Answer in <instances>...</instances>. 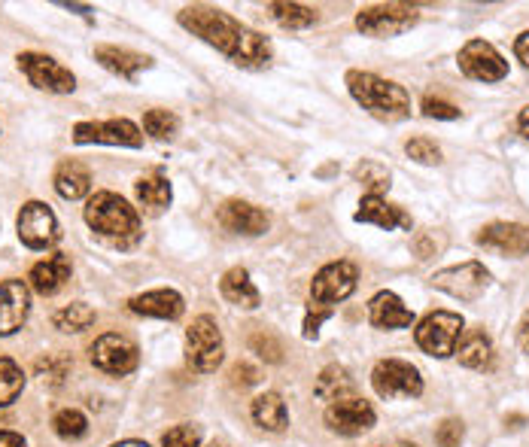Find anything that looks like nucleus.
I'll use <instances>...</instances> for the list:
<instances>
[{
    "label": "nucleus",
    "mask_w": 529,
    "mask_h": 447,
    "mask_svg": "<svg viewBox=\"0 0 529 447\" xmlns=\"http://www.w3.org/2000/svg\"><path fill=\"white\" fill-rule=\"evenodd\" d=\"M180 25L195 37H201L204 43H210L213 49H219L238 67L259 70L271 64V43L262 34L250 31L247 25H241L238 19H232L229 13L213 7H186L180 13Z\"/></svg>",
    "instance_id": "f257e3e1"
},
{
    "label": "nucleus",
    "mask_w": 529,
    "mask_h": 447,
    "mask_svg": "<svg viewBox=\"0 0 529 447\" xmlns=\"http://www.w3.org/2000/svg\"><path fill=\"white\" fill-rule=\"evenodd\" d=\"M86 222L95 235H101L107 244L119 250L134 247L143 235L137 210L116 192H95L86 204Z\"/></svg>",
    "instance_id": "f03ea898"
},
{
    "label": "nucleus",
    "mask_w": 529,
    "mask_h": 447,
    "mask_svg": "<svg viewBox=\"0 0 529 447\" xmlns=\"http://www.w3.org/2000/svg\"><path fill=\"white\" fill-rule=\"evenodd\" d=\"M356 289V265L353 262H329L314 274L311 305L305 317V338H317L320 326L332 317L335 305L344 302Z\"/></svg>",
    "instance_id": "7ed1b4c3"
},
{
    "label": "nucleus",
    "mask_w": 529,
    "mask_h": 447,
    "mask_svg": "<svg viewBox=\"0 0 529 447\" xmlns=\"http://www.w3.org/2000/svg\"><path fill=\"white\" fill-rule=\"evenodd\" d=\"M347 89L350 95L362 104V110H368L374 119L384 122H399L411 113V98L399 83H390L377 73H365V70H350L347 73Z\"/></svg>",
    "instance_id": "20e7f679"
},
{
    "label": "nucleus",
    "mask_w": 529,
    "mask_h": 447,
    "mask_svg": "<svg viewBox=\"0 0 529 447\" xmlns=\"http://www.w3.org/2000/svg\"><path fill=\"white\" fill-rule=\"evenodd\" d=\"M225 356V344H222V332L216 326L213 317H198L192 320L189 332H186V362L201 371V375H210L222 365Z\"/></svg>",
    "instance_id": "39448f33"
},
{
    "label": "nucleus",
    "mask_w": 529,
    "mask_h": 447,
    "mask_svg": "<svg viewBox=\"0 0 529 447\" xmlns=\"http://www.w3.org/2000/svg\"><path fill=\"white\" fill-rule=\"evenodd\" d=\"M463 317L460 314H450V311H435L429 314L420 326H417V344L423 353L444 359L457 353V344L463 338Z\"/></svg>",
    "instance_id": "423d86ee"
},
{
    "label": "nucleus",
    "mask_w": 529,
    "mask_h": 447,
    "mask_svg": "<svg viewBox=\"0 0 529 447\" xmlns=\"http://www.w3.org/2000/svg\"><path fill=\"white\" fill-rule=\"evenodd\" d=\"M371 384L377 390V396L384 399H396V396H420L423 393V378L420 371L411 365V362H402V359H384L377 362L374 371H371Z\"/></svg>",
    "instance_id": "0eeeda50"
},
{
    "label": "nucleus",
    "mask_w": 529,
    "mask_h": 447,
    "mask_svg": "<svg viewBox=\"0 0 529 447\" xmlns=\"http://www.w3.org/2000/svg\"><path fill=\"white\" fill-rule=\"evenodd\" d=\"M417 25V10L408 4H377L356 16V28L368 37H396Z\"/></svg>",
    "instance_id": "6e6552de"
},
{
    "label": "nucleus",
    "mask_w": 529,
    "mask_h": 447,
    "mask_svg": "<svg viewBox=\"0 0 529 447\" xmlns=\"http://www.w3.org/2000/svg\"><path fill=\"white\" fill-rule=\"evenodd\" d=\"M19 67L22 73L31 80V86L52 92V95H67L77 89V80H73V73L67 67H61L55 58L40 55V52H22L19 55Z\"/></svg>",
    "instance_id": "1a4fd4ad"
},
{
    "label": "nucleus",
    "mask_w": 529,
    "mask_h": 447,
    "mask_svg": "<svg viewBox=\"0 0 529 447\" xmlns=\"http://www.w3.org/2000/svg\"><path fill=\"white\" fill-rule=\"evenodd\" d=\"M19 238L28 250H49L61 241V229L55 213L40 204V201H28L19 213Z\"/></svg>",
    "instance_id": "9d476101"
},
{
    "label": "nucleus",
    "mask_w": 529,
    "mask_h": 447,
    "mask_svg": "<svg viewBox=\"0 0 529 447\" xmlns=\"http://www.w3.org/2000/svg\"><path fill=\"white\" fill-rule=\"evenodd\" d=\"M460 70L478 83H499L508 77V61L487 40H469L460 49Z\"/></svg>",
    "instance_id": "9b49d317"
},
{
    "label": "nucleus",
    "mask_w": 529,
    "mask_h": 447,
    "mask_svg": "<svg viewBox=\"0 0 529 447\" xmlns=\"http://www.w3.org/2000/svg\"><path fill=\"white\" fill-rule=\"evenodd\" d=\"M432 286L444 289L453 298H463V302H475V298L490 286V271L481 262H466L457 268H444L432 277Z\"/></svg>",
    "instance_id": "f8f14e48"
},
{
    "label": "nucleus",
    "mask_w": 529,
    "mask_h": 447,
    "mask_svg": "<svg viewBox=\"0 0 529 447\" xmlns=\"http://www.w3.org/2000/svg\"><path fill=\"white\" fill-rule=\"evenodd\" d=\"M92 362L107 371V375H131L140 362V353L137 347L125 338V335H101L95 344H92Z\"/></svg>",
    "instance_id": "ddd939ff"
},
{
    "label": "nucleus",
    "mask_w": 529,
    "mask_h": 447,
    "mask_svg": "<svg viewBox=\"0 0 529 447\" xmlns=\"http://www.w3.org/2000/svg\"><path fill=\"white\" fill-rule=\"evenodd\" d=\"M77 143H107V146H143V134L128 119H110V122H80L73 128Z\"/></svg>",
    "instance_id": "4468645a"
},
{
    "label": "nucleus",
    "mask_w": 529,
    "mask_h": 447,
    "mask_svg": "<svg viewBox=\"0 0 529 447\" xmlns=\"http://www.w3.org/2000/svg\"><path fill=\"white\" fill-rule=\"evenodd\" d=\"M374 420V408L359 396L338 399L326 408V426L338 435H362L374 426Z\"/></svg>",
    "instance_id": "2eb2a0df"
},
{
    "label": "nucleus",
    "mask_w": 529,
    "mask_h": 447,
    "mask_svg": "<svg viewBox=\"0 0 529 447\" xmlns=\"http://www.w3.org/2000/svg\"><path fill=\"white\" fill-rule=\"evenodd\" d=\"M216 219H219V226L225 229V232H235V235H250V238H256V235H265L268 232V226H271V216L262 210V207H256V204H250V201H225L219 210H216Z\"/></svg>",
    "instance_id": "dca6fc26"
},
{
    "label": "nucleus",
    "mask_w": 529,
    "mask_h": 447,
    "mask_svg": "<svg viewBox=\"0 0 529 447\" xmlns=\"http://www.w3.org/2000/svg\"><path fill=\"white\" fill-rule=\"evenodd\" d=\"M478 244L499 256H529V229L520 222H490L481 229Z\"/></svg>",
    "instance_id": "f3484780"
},
{
    "label": "nucleus",
    "mask_w": 529,
    "mask_h": 447,
    "mask_svg": "<svg viewBox=\"0 0 529 447\" xmlns=\"http://www.w3.org/2000/svg\"><path fill=\"white\" fill-rule=\"evenodd\" d=\"M31 311V292L22 280L0 283V335H13L25 326Z\"/></svg>",
    "instance_id": "a211bd4d"
},
{
    "label": "nucleus",
    "mask_w": 529,
    "mask_h": 447,
    "mask_svg": "<svg viewBox=\"0 0 529 447\" xmlns=\"http://www.w3.org/2000/svg\"><path fill=\"white\" fill-rule=\"evenodd\" d=\"M356 219L368 222V226H377V229H387V232L390 229H411V216L381 195H365L359 201Z\"/></svg>",
    "instance_id": "6ab92c4d"
},
{
    "label": "nucleus",
    "mask_w": 529,
    "mask_h": 447,
    "mask_svg": "<svg viewBox=\"0 0 529 447\" xmlns=\"http://www.w3.org/2000/svg\"><path fill=\"white\" fill-rule=\"evenodd\" d=\"M128 308L140 317H156V320H177L183 314V295L174 289H153V292H143L134 295Z\"/></svg>",
    "instance_id": "aec40b11"
},
{
    "label": "nucleus",
    "mask_w": 529,
    "mask_h": 447,
    "mask_svg": "<svg viewBox=\"0 0 529 447\" xmlns=\"http://www.w3.org/2000/svg\"><path fill=\"white\" fill-rule=\"evenodd\" d=\"M368 320L377 329H408L414 323V314L396 292H377L368 302Z\"/></svg>",
    "instance_id": "412c9836"
},
{
    "label": "nucleus",
    "mask_w": 529,
    "mask_h": 447,
    "mask_svg": "<svg viewBox=\"0 0 529 447\" xmlns=\"http://www.w3.org/2000/svg\"><path fill=\"white\" fill-rule=\"evenodd\" d=\"M70 259L64 256V253H55V256H49V259H43V262H37L34 268H31V286H34V292H40V295H55L67 280H70Z\"/></svg>",
    "instance_id": "4be33fe9"
},
{
    "label": "nucleus",
    "mask_w": 529,
    "mask_h": 447,
    "mask_svg": "<svg viewBox=\"0 0 529 447\" xmlns=\"http://www.w3.org/2000/svg\"><path fill=\"white\" fill-rule=\"evenodd\" d=\"M219 289H222V298H225V302H232V305H238V308H247V311L259 308V302H262L259 289L253 286V280H250V274H247L244 268L225 271Z\"/></svg>",
    "instance_id": "5701e85b"
},
{
    "label": "nucleus",
    "mask_w": 529,
    "mask_h": 447,
    "mask_svg": "<svg viewBox=\"0 0 529 447\" xmlns=\"http://www.w3.org/2000/svg\"><path fill=\"white\" fill-rule=\"evenodd\" d=\"M95 58L101 61V67H107L110 73H119L122 80H134L143 67H149V58L131 49H119V46H98Z\"/></svg>",
    "instance_id": "b1692460"
},
{
    "label": "nucleus",
    "mask_w": 529,
    "mask_h": 447,
    "mask_svg": "<svg viewBox=\"0 0 529 447\" xmlns=\"http://www.w3.org/2000/svg\"><path fill=\"white\" fill-rule=\"evenodd\" d=\"M55 189L61 198L67 201H80L83 195H89L92 189V174L86 165L80 162H61L58 171H55Z\"/></svg>",
    "instance_id": "393cba45"
},
{
    "label": "nucleus",
    "mask_w": 529,
    "mask_h": 447,
    "mask_svg": "<svg viewBox=\"0 0 529 447\" xmlns=\"http://www.w3.org/2000/svg\"><path fill=\"white\" fill-rule=\"evenodd\" d=\"M457 359L466 368H475V371L490 368V362H493V344H490V338L481 329H469L460 338V344H457Z\"/></svg>",
    "instance_id": "a878e982"
},
{
    "label": "nucleus",
    "mask_w": 529,
    "mask_h": 447,
    "mask_svg": "<svg viewBox=\"0 0 529 447\" xmlns=\"http://www.w3.org/2000/svg\"><path fill=\"white\" fill-rule=\"evenodd\" d=\"M137 198L146 207V213L159 216L171 204V183L162 174H146L137 180Z\"/></svg>",
    "instance_id": "bb28decb"
},
{
    "label": "nucleus",
    "mask_w": 529,
    "mask_h": 447,
    "mask_svg": "<svg viewBox=\"0 0 529 447\" xmlns=\"http://www.w3.org/2000/svg\"><path fill=\"white\" fill-rule=\"evenodd\" d=\"M253 420L268 429V432H283L286 423H289V414H286V405L277 393H265L253 402Z\"/></svg>",
    "instance_id": "cd10ccee"
},
{
    "label": "nucleus",
    "mask_w": 529,
    "mask_h": 447,
    "mask_svg": "<svg viewBox=\"0 0 529 447\" xmlns=\"http://www.w3.org/2000/svg\"><path fill=\"white\" fill-rule=\"evenodd\" d=\"M317 396L323 402H338V399H347L353 396V381H350V371L341 368V365H329L323 375L317 378Z\"/></svg>",
    "instance_id": "c85d7f7f"
},
{
    "label": "nucleus",
    "mask_w": 529,
    "mask_h": 447,
    "mask_svg": "<svg viewBox=\"0 0 529 447\" xmlns=\"http://www.w3.org/2000/svg\"><path fill=\"white\" fill-rule=\"evenodd\" d=\"M25 390V375L13 359H0V408L13 405Z\"/></svg>",
    "instance_id": "c756f323"
},
{
    "label": "nucleus",
    "mask_w": 529,
    "mask_h": 447,
    "mask_svg": "<svg viewBox=\"0 0 529 447\" xmlns=\"http://www.w3.org/2000/svg\"><path fill=\"white\" fill-rule=\"evenodd\" d=\"M52 323H55V329H61V332H83V329H89V326L95 323V311H92L86 302H73V305L61 308V311L52 317Z\"/></svg>",
    "instance_id": "7c9ffc66"
},
{
    "label": "nucleus",
    "mask_w": 529,
    "mask_h": 447,
    "mask_svg": "<svg viewBox=\"0 0 529 447\" xmlns=\"http://www.w3.org/2000/svg\"><path fill=\"white\" fill-rule=\"evenodd\" d=\"M268 10H271V16H274L283 28H292V31L311 28V25L317 22V10L301 7V4H271Z\"/></svg>",
    "instance_id": "2f4dec72"
},
{
    "label": "nucleus",
    "mask_w": 529,
    "mask_h": 447,
    "mask_svg": "<svg viewBox=\"0 0 529 447\" xmlns=\"http://www.w3.org/2000/svg\"><path fill=\"white\" fill-rule=\"evenodd\" d=\"M52 426H55V432H58L64 441H77V438H83V435H86V429H89V420H86L80 411L64 408V411H58V414H55Z\"/></svg>",
    "instance_id": "473e14b6"
},
{
    "label": "nucleus",
    "mask_w": 529,
    "mask_h": 447,
    "mask_svg": "<svg viewBox=\"0 0 529 447\" xmlns=\"http://www.w3.org/2000/svg\"><path fill=\"white\" fill-rule=\"evenodd\" d=\"M143 128H146V134H153V137H159V140H168V137L177 134L180 122H177V116L168 113V110H149V113L143 116Z\"/></svg>",
    "instance_id": "72a5a7b5"
},
{
    "label": "nucleus",
    "mask_w": 529,
    "mask_h": 447,
    "mask_svg": "<svg viewBox=\"0 0 529 447\" xmlns=\"http://www.w3.org/2000/svg\"><path fill=\"white\" fill-rule=\"evenodd\" d=\"M405 153L420 162V165H438L441 162V149L435 146V140H426V137H414L405 143Z\"/></svg>",
    "instance_id": "f704fd0d"
},
{
    "label": "nucleus",
    "mask_w": 529,
    "mask_h": 447,
    "mask_svg": "<svg viewBox=\"0 0 529 447\" xmlns=\"http://www.w3.org/2000/svg\"><path fill=\"white\" fill-rule=\"evenodd\" d=\"M356 177L371 189V195L390 189V171L381 168V165H374V162H362V165L356 168Z\"/></svg>",
    "instance_id": "c9c22d12"
},
{
    "label": "nucleus",
    "mask_w": 529,
    "mask_h": 447,
    "mask_svg": "<svg viewBox=\"0 0 529 447\" xmlns=\"http://www.w3.org/2000/svg\"><path fill=\"white\" fill-rule=\"evenodd\" d=\"M162 444L165 447H198L201 444V432L195 426H189V423H180V426H174V429H168L162 435Z\"/></svg>",
    "instance_id": "e433bc0d"
},
{
    "label": "nucleus",
    "mask_w": 529,
    "mask_h": 447,
    "mask_svg": "<svg viewBox=\"0 0 529 447\" xmlns=\"http://www.w3.org/2000/svg\"><path fill=\"white\" fill-rule=\"evenodd\" d=\"M435 441H438V447H460V444H463V420L447 417V420L435 429Z\"/></svg>",
    "instance_id": "4c0bfd02"
},
{
    "label": "nucleus",
    "mask_w": 529,
    "mask_h": 447,
    "mask_svg": "<svg viewBox=\"0 0 529 447\" xmlns=\"http://www.w3.org/2000/svg\"><path fill=\"white\" fill-rule=\"evenodd\" d=\"M423 113L429 119H457L460 116V107H453L447 101H438V98H426L423 101Z\"/></svg>",
    "instance_id": "58836bf2"
},
{
    "label": "nucleus",
    "mask_w": 529,
    "mask_h": 447,
    "mask_svg": "<svg viewBox=\"0 0 529 447\" xmlns=\"http://www.w3.org/2000/svg\"><path fill=\"white\" fill-rule=\"evenodd\" d=\"M250 344H253V350H256L262 359H268V362H280V359H283V356H280L283 350H280V344H277L271 335H253Z\"/></svg>",
    "instance_id": "ea45409f"
},
{
    "label": "nucleus",
    "mask_w": 529,
    "mask_h": 447,
    "mask_svg": "<svg viewBox=\"0 0 529 447\" xmlns=\"http://www.w3.org/2000/svg\"><path fill=\"white\" fill-rule=\"evenodd\" d=\"M232 378H235L238 387H253V384L259 381V371H256L250 362H238V365L232 368Z\"/></svg>",
    "instance_id": "a19ab883"
},
{
    "label": "nucleus",
    "mask_w": 529,
    "mask_h": 447,
    "mask_svg": "<svg viewBox=\"0 0 529 447\" xmlns=\"http://www.w3.org/2000/svg\"><path fill=\"white\" fill-rule=\"evenodd\" d=\"M514 52H517V58L529 67V31H523L520 37H517V43H514Z\"/></svg>",
    "instance_id": "79ce46f5"
},
{
    "label": "nucleus",
    "mask_w": 529,
    "mask_h": 447,
    "mask_svg": "<svg viewBox=\"0 0 529 447\" xmlns=\"http://www.w3.org/2000/svg\"><path fill=\"white\" fill-rule=\"evenodd\" d=\"M0 447H25V438L19 432H0Z\"/></svg>",
    "instance_id": "37998d69"
},
{
    "label": "nucleus",
    "mask_w": 529,
    "mask_h": 447,
    "mask_svg": "<svg viewBox=\"0 0 529 447\" xmlns=\"http://www.w3.org/2000/svg\"><path fill=\"white\" fill-rule=\"evenodd\" d=\"M517 341H520V347L529 353V314L523 317V323H520V329H517Z\"/></svg>",
    "instance_id": "c03bdc74"
},
{
    "label": "nucleus",
    "mask_w": 529,
    "mask_h": 447,
    "mask_svg": "<svg viewBox=\"0 0 529 447\" xmlns=\"http://www.w3.org/2000/svg\"><path fill=\"white\" fill-rule=\"evenodd\" d=\"M517 125H520V134L529 140V107H523V110H520V119H517Z\"/></svg>",
    "instance_id": "a18cd8bd"
},
{
    "label": "nucleus",
    "mask_w": 529,
    "mask_h": 447,
    "mask_svg": "<svg viewBox=\"0 0 529 447\" xmlns=\"http://www.w3.org/2000/svg\"><path fill=\"white\" fill-rule=\"evenodd\" d=\"M113 447H149L146 441H134V438H128V441H119V444H113Z\"/></svg>",
    "instance_id": "49530a36"
},
{
    "label": "nucleus",
    "mask_w": 529,
    "mask_h": 447,
    "mask_svg": "<svg viewBox=\"0 0 529 447\" xmlns=\"http://www.w3.org/2000/svg\"><path fill=\"white\" fill-rule=\"evenodd\" d=\"M384 447H417V444H408V441H396V444H384Z\"/></svg>",
    "instance_id": "de8ad7c7"
},
{
    "label": "nucleus",
    "mask_w": 529,
    "mask_h": 447,
    "mask_svg": "<svg viewBox=\"0 0 529 447\" xmlns=\"http://www.w3.org/2000/svg\"><path fill=\"white\" fill-rule=\"evenodd\" d=\"M207 447H222V444H207Z\"/></svg>",
    "instance_id": "09e8293b"
}]
</instances>
